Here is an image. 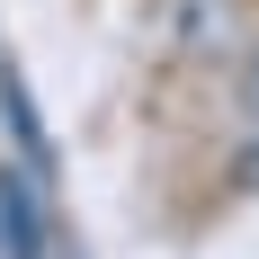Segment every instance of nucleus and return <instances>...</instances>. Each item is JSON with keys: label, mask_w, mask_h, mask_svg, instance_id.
<instances>
[{"label": "nucleus", "mask_w": 259, "mask_h": 259, "mask_svg": "<svg viewBox=\"0 0 259 259\" xmlns=\"http://www.w3.org/2000/svg\"><path fill=\"white\" fill-rule=\"evenodd\" d=\"M0 125H9V143H18L27 170H36V179H54V134H45V116H36V90H27L18 63H0Z\"/></svg>", "instance_id": "f257e3e1"}, {"label": "nucleus", "mask_w": 259, "mask_h": 259, "mask_svg": "<svg viewBox=\"0 0 259 259\" xmlns=\"http://www.w3.org/2000/svg\"><path fill=\"white\" fill-rule=\"evenodd\" d=\"M161 36L179 54H214L233 36V0H170V9H161Z\"/></svg>", "instance_id": "f03ea898"}, {"label": "nucleus", "mask_w": 259, "mask_h": 259, "mask_svg": "<svg viewBox=\"0 0 259 259\" xmlns=\"http://www.w3.org/2000/svg\"><path fill=\"white\" fill-rule=\"evenodd\" d=\"M250 125H259V54H250Z\"/></svg>", "instance_id": "7ed1b4c3"}]
</instances>
